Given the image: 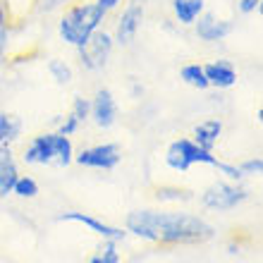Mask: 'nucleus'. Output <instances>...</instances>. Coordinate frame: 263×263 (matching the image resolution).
<instances>
[{"label":"nucleus","instance_id":"1","mask_svg":"<svg viewBox=\"0 0 263 263\" xmlns=\"http://www.w3.org/2000/svg\"><path fill=\"white\" fill-rule=\"evenodd\" d=\"M127 235L153 244H203L215 237V228L199 215L165 211H132L125 220Z\"/></svg>","mask_w":263,"mask_h":263},{"label":"nucleus","instance_id":"2","mask_svg":"<svg viewBox=\"0 0 263 263\" xmlns=\"http://www.w3.org/2000/svg\"><path fill=\"white\" fill-rule=\"evenodd\" d=\"M105 10L98 5L96 0L93 3H77L67 10V12L60 17L58 22V34L67 46L72 48H82L84 43L89 41L93 31L103 27L105 22Z\"/></svg>","mask_w":263,"mask_h":263},{"label":"nucleus","instance_id":"3","mask_svg":"<svg viewBox=\"0 0 263 263\" xmlns=\"http://www.w3.org/2000/svg\"><path fill=\"white\" fill-rule=\"evenodd\" d=\"M22 158L27 165L67 167L69 163H74V144L69 137H63L60 132H46V134H39L29 141Z\"/></svg>","mask_w":263,"mask_h":263},{"label":"nucleus","instance_id":"4","mask_svg":"<svg viewBox=\"0 0 263 263\" xmlns=\"http://www.w3.org/2000/svg\"><path fill=\"white\" fill-rule=\"evenodd\" d=\"M220 160L213 156V151H206L196 144L194 139H175L165 151V165L175 173H187L192 165H211L215 167Z\"/></svg>","mask_w":263,"mask_h":263},{"label":"nucleus","instance_id":"5","mask_svg":"<svg viewBox=\"0 0 263 263\" xmlns=\"http://www.w3.org/2000/svg\"><path fill=\"white\" fill-rule=\"evenodd\" d=\"M249 199V192L239 184V182H215L201 194V203L208 208V211H218V213H228V211H235L239 203Z\"/></svg>","mask_w":263,"mask_h":263},{"label":"nucleus","instance_id":"6","mask_svg":"<svg viewBox=\"0 0 263 263\" xmlns=\"http://www.w3.org/2000/svg\"><path fill=\"white\" fill-rule=\"evenodd\" d=\"M112 48H115L112 34L98 29V31H93V36L84 43L82 48H77V53H79V65H82L84 69H89V72H98V69H103L105 65H108V60H110V55H112Z\"/></svg>","mask_w":263,"mask_h":263},{"label":"nucleus","instance_id":"7","mask_svg":"<svg viewBox=\"0 0 263 263\" xmlns=\"http://www.w3.org/2000/svg\"><path fill=\"white\" fill-rule=\"evenodd\" d=\"M120 160H122V153L118 144H96L74 153V163L91 170H115Z\"/></svg>","mask_w":263,"mask_h":263},{"label":"nucleus","instance_id":"8","mask_svg":"<svg viewBox=\"0 0 263 263\" xmlns=\"http://www.w3.org/2000/svg\"><path fill=\"white\" fill-rule=\"evenodd\" d=\"M144 0H132L129 5L125 7V12L120 14L118 24H115V34H112V41L118 46H129L134 39H137L139 29L144 24Z\"/></svg>","mask_w":263,"mask_h":263},{"label":"nucleus","instance_id":"9","mask_svg":"<svg viewBox=\"0 0 263 263\" xmlns=\"http://www.w3.org/2000/svg\"><path fill=\"white\" fill-rule=\"evenodd\" d=\"M89 120L101 129H110L118 122V101L110 89H98L91 98Z\"/></svg>","mask_w":263,"mask_h":263},{"label":"nucleus","instance_id":"10","mask_svg":"<svg viewBox=\"0 0 263 263\" xmlns=\"http://www.w3.org/2000/svg\"><path fill=\"white\" fill-rule=\"evenodd\" d=\"M60 222H79L84 228H89L93 235H98L101 239H112V242H122L127 237V230L122 228H112L108 222L98 220L93 215H86V213H79V211H67V213H60L58 215Z\"/></svg>","mask_w":263,"mask_h":263},{"label":"nucleus","instance_id":"11","mask_svg":"<svg viewBox=\"0 0 263 263\" xmlns=\"http://www.w3.org/2000/svg\"><path fill=\"white\" fill-rule=\"evenodd\" d=\"M192 27H194L196 36H199L201 41L218 43V41H222V39H228V36L232 34L235 24H232L230 20H220V17H215V14H211V12H203Z\"/></svg>","mask_w":263,"mask_h":263},{"label":"nucleus","instance_id":"12","mask_svg":"<svg viewBox=\"0 0 263 263\" xmlns=\"http://www.w3.org/2000/svg\"><path fill=\"white\" fill-rule=\"evenodd\" d=\"M203 72H206L208 86H213L218 91L232 89L237 84V69L230 60H213V63L203 65Z\"/></svg>","mask_w":263,"mask_h":263},{"label":"nucleus","instance_id":"13","mask_svg":"<svg viewBox=\"0 0 263 263\" xmlns=\"http://www.w3.org/2000/svg\"><path fill=\"white\" fill-rule=\"evenodd\" d=\"M20 177V167L14 160L10 146H0V201L12 194V184Z\"/></svg>","mask_w":263,"mask_h":263},{"label":"nucleus","instance_id":"14","mask_svg":"<svg viewBox=\"0 0 263 263\" xmlns=\"http://www.w3.org/2000/svg\"><path fill=\"white\" fill-rule=\"evenodd\" d=\"M203 12H206V0H173V14L182 27H192Z\"/></svg>","mask_w":263,"mask_h":263},{"label":"nucleus","instance_id":"15","mask_svg":"<svg viewBox=\"0 0 263 263\" xmlns=\"http://www.w3.org/2000/svg\"><path fill=\"white\" fill-rule=\"evenodd\" d=\"M220 134H222V122L220 120H203L199 125L194 127V141L201 146V148H206V151H213L215 144L220 141Z\"/></svg>","mask_w":263,"mask_h":263},{"label":"nucleus","instance_id":"16","mask_svg":"<svg viewBox=\"0 0 263 263\" xmlns=\"http://www.w3.org/2000/svg\"><path fill=\"white\" fill-rule=\"evenodd\" d=\"M22 137V120L10 115V112H0V146H12Z\"/></svg>","mask_w":263,"mask_h":263},{"label":"nucleus","instance_id":"17","mask_svg":"<svg viewBox=\"0 0 263 263\" xmlns=\"http://www.w3.org/2000/svg\"><path fill=\"white\" fill-rule=\"evenodd\" d=\"M180 79L187 84V86L196 89V91L211 89V86H208V79H206V72H203V65H199V63L184 65V67L180 69Z\"/></svg>","mask_w":263,"mask_h":263},{"label":"nucleus","instance_id":"18","mask_svg":"<svg viewBox=\"0 0 263 263\" xmlns=\"http://www.w3.org/2000/svg\"><path fill=\"white\" fill-rule=\"evenodd\" d=\"M12 194L20 199H36L39 196V182L29 175H20L12 184Z\"/></svg>","mask_w":263,"mask_h":263},{"label":"nucleus","instance_id":"19","mask_svg":"<svg viewBox=\"0 0 263 263\" xmlns=\"http://www.w3.org/2000/svg\"><path fill=\"white\" fill-rule=\"evenodd\" d=\"M89 263H120L118 242H112V239H103V244H101L96 254L89 258Z\"/></svg>","mask_w":263,"mask_h":263},{"label":"nucleus","instance_id":"20","mask_svg":"<svg viewBox=\"0 0 263 263\" xmlns=\"http://www.w3.org/2000/svg\"><path fill=\"white\" fill-rule=\"evenodd\" d=\"M48 72H50V77H53V79L60 84V86L69 84V82H72V77H74L72 67H69L65 60H60V58H53V60H48Z\"/></svg>","mask_w":263,"mask_h":263},{"label":"nucleus","instance_id":"21","mask_svg":"<svg viewBox=\"0 0 263 263\" xmlns=\"http://www.w3.org/2000/svg\"><path fill=\"white\" fill-rule=\"evenodd\" d=\"M156 199L158 201H170V203H177V201H192V192L180 187H160L156 189Z\"/></svg>","mask_w":263,"mask_h":263},{"label":"nucleus","instance_id":"22","mask_svg":"<svg viewBox=\"0 0 263 263\" xmlns=\"http://www.w3.org/2000/svg\"><path fill=\"white\" fill-rule=\"evenodd\" d=\"M89 112H91V101H89V98L74 96V101H72V110H69V115H74V118H77V122H79V125H84V122L89 120Z\"/></svg>","mask_w":263,"mask_h":263},{"label":"nucleus","instance_id":"23","mask_svg":"<svg viewBox=\"0 0 263 263\" xmlns=\"http://www.w3.org/2000/svg\"><path fill=\"white\" fill-rule=\"evenodd\" d=\"M7 43H10V24H7V12L3 3H0V60L7 53Z\"/></svg>","mask_w":263,"mask_h":263},{"label":"nucleus","instance_id":"24","mask_svg":"<svg viewBox=\"0 0 263 263\" xmlns=\"http://www.w3.org/2000/svg\"><path fill=\"white\" fill-rule=\"evenodd\" d=\"M215 170H218L228 182H242V177H244L239 165H232V163H225V160H220V163L215 165Z\"/></svg>","mask_w":263,"mask_h":263},{"label":"nucleus","instance_id":"25","mask_svg":"<svg viewBox=\"0 0 263 263\" xmlns=\"http://www.w3.org/2000/svg\"><path fill=\"white\" fill-rule=\"evenodd\" d=\"M239 170H242V175L247 177V175H261L263 173V160L258 158H249V160H244L242 165H239Z\"/></svg>","mask_w":263,"mask_h":263},{"label":"nucleus","instance_id":"26","mask_svg":"<svg viewBox=\"0 0 263 263\" xmlns=\"http://www.w3.org/2000/svg\"><path fill=\"white\" fill-rule=\"evenodd\" d=\"M79 122H77V118L74 115H67V118L63 120V122H60V127H58V132H60V134H63V137H72V134H74L77 129H79Z\"/></svg>","mask_w":263,"mask_h":263},{"label":"nucleus","instance_id":"27","mask_svg":"<svg viewBox=\"0 0 263 263\" xmlns=\"http://www.w3.org/2000/svg\"><path fill=\"white\" fill-rule=\"evenodd\" d=\"M239 12L242 14H254L261 10V0H239Z\"/></svg>","mask_w":263,"mask_h":263},{"label":"nucleus","instance_id":"28","mask_svg":"<svg viewBox=\"0 0 263 263\" xmlns=\"http://www.w3.org/2000/svg\"><path fill=\"white\" fill-rule=\"evenodd\" d=\"M96 3H98L101 7H103L105 12H110V10H115V7H118L120 3H122V0H96Z\"/></svg>","mask_w":263,"mask_h":263}]
</instances>
